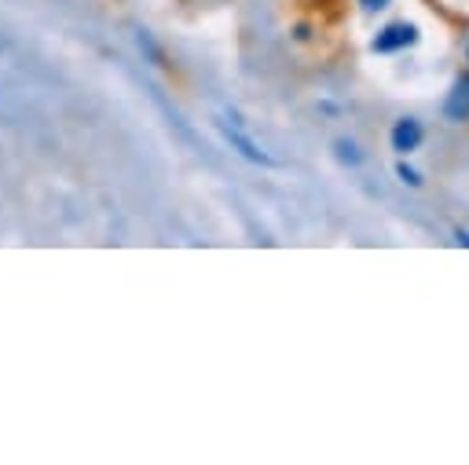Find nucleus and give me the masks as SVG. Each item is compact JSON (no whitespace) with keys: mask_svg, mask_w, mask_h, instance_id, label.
<instances>
[{"mask_svg":"<svg viewBox=\"0 0 469 465\" xmlns=\"http://www.w3.org/2000/svg\"><path fill=\"white\" fill-rule=\"evenodd\" d=\"M334 150H338V161H345V165H360V161H363V154L356 150V143H352V140H338V143H334Z\"/></svg>","mask_w":469,"mask_h":465,"instance_id":"obj_5","label":"nucleus"},{"mask_svg":"<svg viewBox=\"0 0 469 465\" xmlns=\"http://www.w3.org/2000/svg\"><path fill=\"white\" fill-rule=\"evenodd\" d=\"M216 132L224 136V143L234 150V154H239V158H246L250 165H265V169H279L283 161L276 158V154H268L250 132H246V125L239 121V114H231V110H224V114H216Z\"/></svg>","mask_w":469,"mask_h":465,"instance_id":"obj_1","label":"nucleus"},{"mask_svg":"<svg viewBox=\"0 0 469 465\" xmlns=\"http://www.w3.org/2000/svg\"><path fill=\"white\" fill-rule=\"evenodd\" d=\"M396 176H400V180H403V183H407V187H422V176H418V172H414V169H407V165H403V161H400V165H396Z\"/></svg>","mask_w":469,"mask_h":465,"instance_id":"obj_6","label":"nucleus"},{"mask_svg":"<svg viewBox=\"0 0 469 465\" xmlns=\"http://www.w3.org/2000/svg\"><path fill=\"white\" fill-rule=\"evenodd\" d=\"M389 5H392V0H360V8H363V12H385Z\"/></svg>","mask_w":469,"mask_h":465,"instance_id":"obj_7","label":"nucleus"},{"mask_svg":"<svg viewBox=\"0 0 469 465\" xmlns=\"http://www.w3.org/2000/svg\"><path fill=\"white\" fill-rule=\"evenodd\" d=\"M443 114H447L451 121H465V118H469V78H458V81H454V88H451L447 99H443Z\"/></svg>","mask_w":469,"mask_h":465,"instance_id":"obj_4","label":"nucleus"},{"mask_svg":"<svg viewBox=\"0 0 469 465\" xmlns=\"http://www.w3.org/2000/svg\"><path fill=\"white\" fill-rule=\"evenodd\" d=\"M454 243L458 246H469V235H465V231H454Z\"/></svg>","mask_w":469,"mask_h":465,"instance_id":"obj_8","label":"nucleus"},{"mask_svg":"<svg viewBox=\"0 0 469 465\" xmlns=\"http://www.w3.org/2000/svg\"><path fill=\"white\" fill-rule=\"evenodd\" d=\"M411 45H418V26L414 23H392L370 41V52L389 56V52H400V48H411Z\"/></svg>","mask_w":469,"mask_h":465,"instance_id":"obj_2","label":"nucleus"},{"mask_svg":"<svg viewBox=\"0 0 469 465\" xmlns=\"http://www.w3.org/2000/svg\"><path fill=\"white\" fill-rule=\"evenodd\" d=\"M418 147H422V125H418L414 118H400V121L392 125V150L411 154V150H418Z\"/></svg>","mask_w":469,"mask_h":465,"instance_id":"obj_3","label":"nucleus"}]
</instances>
